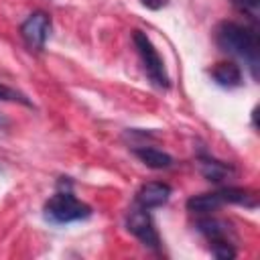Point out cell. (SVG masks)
Here are the masks:
<instances>
[{
  "label": "cell",
  "instance_id": "cell-7",
  "mask_svg": "<svg viewBox=\"0 0 260 260\" xmlns=\"http://www.w3.org/2000/svg\"><path fill=\"white\" fill-rule=\"evenodd\" d=\"M199 171L211 183H223L225 179H230V177L236 175V169L232 165L221 162V160H215V158H207V156H201L199 158Z\"/></svg>",
  "mask_w": 260,
  "mask_h": 260
},
{
  "label": "cell",
  "instance_id": "cell-4",
  "mask_svg": "<svg viewBox=\"0 0 260 260\" xmlns=\"http://www.w3.org/2000/svg\"><path fill=\"white\" fill-rule=\"evenodd\" d=\"M126 228H128V232H130L134 238H138L144 246H148V248H152V250L158 248L160 238H158V232H156V228H154V221H152L148 209H144V207H140V205H138L136 209H132V211L128 213V217H126Z\"/></svg>",
  "mask_w": 260,
  "mask_h": 260
},
{
  "label": "cell",
  "instance_id": "cell-8",
  "mask_svg": "<svg viewBox=\"0 0 260 260\" xmlns=\"http://www.w3.org/2000/svg\"><path fill=\"white\" fill-rule=\"evenodd\" d=\"M211 77L221 87H238L242 83V69L234 61H221L211 69Z\"/></svg>",
  "mask_w": 260,
  "mask_h": 260
},
{
  "label": "cell",
  "instance_id": "cell-5",
  "mask_svg": "<svg viewBox=\"0 0 260 260\" xmlns=\"http://www.w3.org/2000/svg\"><path fill=\"white\" fill-rule=\"evenodd\" d=\"M49 32H51V16L43 10L32 12L20 26V35L24 43L35 51H43Z\"/></svg>",
  "mask_w": 260,
  "mask_h": 260
},
{
  "label": "cell",
  "instance_id": "cell-1",
  "mask_svg": "<svg viewBox=\"0 0 260 260\" xmlns=\"http://www.w3.org/2000/svg\"><path fill=\"white\" fill-rule=\"evenodd\" d=\"M215 43L221 51L242 57L244 61H248L252 75L258 77V57H260V39L258 32L238 24V22H221L215 28Z\"/></svg>",
  "mask_w": 260,
  "mask_h": 260
},
{
  "label": "cell",
  "instance_id": "cell-10",
  "mask_svg": "<svg viewBox=\"0 0 260 260\" xmlns=\"http://www.w3.org/2000/svg\"><path fill=\"white\" fill-rule=\"evenodd\" d=\"M134 154L150 169H169L173 165V156L158 150V148H152V146H140V148H134Z\"/></svg>",
  "mask_w": 260,
  "mask_h": 260
},
{
  "label": "cell",
  "instance_id": "cell-9",
  "mask_svg": "<svg viewBox=\"0 0 260 260\" xmlns=\"http://www.w3.org/2000/svg\"><path fill=\"white\" fill-rule=\"evenodd\" d=\"M197 230L209 240V242H230V225L221 219H215V217H205V219H199L197 221Z\"/></svg>",
  "mask_w": 260,
  "mask_h": 260
},
{
  "label": "cell",
  "instance_id": "cell-13",
  "mask_svg": "<svg viewBox=\"0 0 260 260\" xmlns=\"http://www.w3.org/2000/svg\"><path fill=\"white\" fill-rule=\"evenodd\" d=\"M211 254L219 260H232L236 258V250H234V244L232 242H211Z\"/></svg>",
  "mask_w": 260,
  "mask_h": 260
},
{
  "label": "cell",
  "instance_id": "cell-14",
  "mask_svg": "<svg viewBox=\"0 0 260 260\" xmlns=\"http://www.w3.org/2000/svg\"><path fill=\"white\" fill-rule=\"evenodd\" d=\"M0 100L2 102H18V104H22V106H32L30 104V100L24 95V93H20V91H16V89H12V87H8V85H0Z\"/></svg>",
  "mask_w": 260,
  "mask_h": 260
},
{
  "label": "cell",
  "instance_id": "cell-11",
  "mask_svg": "<svg viewBox=\"0 0 260 260\" xmlns=\"http://www.w3.org/2000/svg\"><path fill=\"white\" fill-rule=\"evenodd\" d=\"M223 205V199L219 197V193H201V195H193L187 199V209L193 213H211L215 209H219Z\"/></svg>",
  "mask_w": 260,
  "mask_h": 260
},
{
  "label": "cell",
  "instance_id": "cell-12",
  "mask_svg": "<svg viewBox=\"0 0 260 260\" xmlns=\"http://www.w3.org/2000/svg\"><path fill=\"white\" fill-rule=\"evenodd\" d=\"M217 193L223 199V203H236V205H244L250 209H254L258 205V197L252 191L242 189V187H223Z\"/></svg>",
  "mask_w": 260,
  "mask_h": 260
},
{
  "label": "cell",
  "instance_id": "cell-16",
  "mask_svg": "<svg viewBox=\"0 0 260 260\" xmlns=\"http://www.w3.org/2000/svg\"><path fill=\"white\" fill-rule=\"evenodd\" d=\"M146 8H150V10H158V8H162L165 4H167V0H140Z\"/></svg>",
  "mask_w": 260,
  "mask_h": 260
},
{
  "label": "cell",
  "instance_id": "cell-2",
  "mask_svg": "<svg viewBox=\"0 0 260 260\" xmlns=\"http://www.w3.org/2000/svg\"><path fill=\"white\" fill-rule=\"evenodd\" d=\"M91 215V207L81 203L69 189L57 191L47 203H45V217L53 223H69L79 221Z\"/></svg>",
  "mask_w": 260,
  "mask_h": 260
},
{
  "label": "cell",
  "instance_id": "cell-6",
  "mask_svg": "<svg viewBox=\"0 0 260 260\" xmlns=\"http://www.w3.org/2000/svg\"><path fill=\"white\" fill-rule=\"evenodd\" d=\"M171 193H173V189L167 183H146V185H142L138 189L136 201L144 209H154V207L165 205L169 201Z\"/></svg>",
  "mask_w": 260,
  "mask_h": 260
},
{
  "label": "cell",
  "instance_id": "cell-15",
  "mask_svg": "<svg viewBox=\"0 0 260 260\" xmlns=\"http://www.w3.org/2000/svg\"><path fill=\"white\" fill-rule=\"evenodd\" d=\"M232 4L240 10V12H244V14H248L250 18H258V12H260V0H232Z\"/></svg>",
  "mask_w": 260,
  "mask_h": 260
},
{
  "label": "cell",
  "instance_id": "cell-3",
  "mask_svg": "<svg viewBox=\"0 0 260 260\" xmlns=\"http://www.w3.org/2000/svg\"><path fill=\"white\" fill-rule=\"evenodd\" d=\"M132 41H134V47L142 59V65H144V71L146 75L150 77V81L156 85V87H162L167 89L171 85V79H169V73L165 69V63L158 55V51L154 49L152 41L146 37V32L142 30H134L132 35Z\"/></svg>",
  "mask_w": 260,
  "mask_h": 260
}]
</instances>
